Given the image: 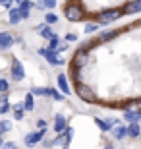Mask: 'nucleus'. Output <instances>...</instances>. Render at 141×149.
I'll return each instance as SVG.
<instances>
[{
  "label": "nucleus",
  "instance_id": "f257e3e1",
  "mask_svg": "<svg viewBox=\"0 0 141 149\" xmlns=\"http://www.w3.org/2000/svg\"><path fill=\"white\" fill-rule=\"evenodd\" d=\"M89 58H91V50L81 43L74 50V56H72V62H70V74H79L89 64Z\"/></svg>",
  "mask_w": 141,
  "mask_h": 149
},
{
  "label": "nucleus",
  "instance_id": "f03ea898",
  "mask_svg": "<svg viewBox=\"0 0 141 149\" xmlns=\"http://www.w3.org/2000/svg\"><path fill=\"white\" fill-rule=\"evenodd\" d=\"M85 8H83L79 2H68V4L64 6V17L68 19V22L72 23H77V22H83L85 19Z\"/></svg>",
  "mask_w": 141,
  "mask_h": 149
},
{
  "label": "nucleus",
  "instance_id": "7ed1b4c3",
  "mask_svg": "<svg viewBox=\"0 0 141 149\" xmlns=\"http://www.w3.org/2000/svg\"><path fill=\"white\" fill-rule=\"evenodd\" d=\"M124 16L126 14L122 8H108V10H103L99 14H95V22L101 23V25H110L112 22H116V19H120Z\"/></svg>",
  "mask_w": 141,
  "mask_h": 149
},
{
  "label": "nucleus",
  "instance_id": "20e7f679",
  "mask_svg": "<svg viewBox=\"0 0 141 149\" xmlns=\"http://www.w3.org/2000/svg\"><path fill=\"white\" fill-rule=\"evenodd\" d=\"M76 95H77L81 101L89 103V105H93V103L97 101V97H95V91H93V89L89 87L85 81H76Z\"/></svg>",
  "mask_w": 141,
  "mask_h": 149
},
{
  "label": "nucleus",
  "instance_id": "39448f33",
  "mask_svg": "<svg viewBox=\"0 0 141 149\" xmlns=\"http://www.w3.org/2000/svg\"><path fill=\"white\" fill-rule=\"evenodd\" d=\"M126 27H118V29H103V31H99L97 35H95V41H97V45H104V43H110V41H114V39L118 37L122 31H124Z\"/></svg>",
  "mask_w": 141,
  "mask_h": 149
},
{
  "label": "nucleus",
  "instance_id": "423d86ee",
  "mask_svg": "<svg viewBox=\"0 0 141 149\" xmlns=\"http://www.w3.org/2000/svg\"><path fill=\"white\" fill-rule=\"evenodd\" d=\"M10 76H12V79L17 81V83L25 79V68H23L22 60H19L17 56H14L12 62H10Z\"/></svg>",
  "mask_w": 141,
  "mask_h": 149
},
{
  "label": "nucleus",
  "instance_id": "0eeeda50",
  "mask_svg": "<svg viewBox=\"0 0 141 149\" xmlns=\"http://www.w3.org/2000/svg\"><path fill=\"white\" fill-rule=\"evenodd\" d=\"M44 136H47V130H35V132H29L25 134V138H23V143H25V147H37L41 141L44 139Z\"/></svg>",
  "mask_w": 141,
  "mask_h": 149
},
{
  "label": "nucleus",
  "instance_id": "6e6552de",
  "mask_svg": "<svg viewBox=\"0 0 141 149\" xmlns=\"http://www.w3.org/2000/svg\"><path fill=\"white\" fill-rule=\"evenodd\" d=\"M43 58L49 62V66H56V68H60V66H64V64H66V58L60 54V52H54V50H49V49H47V52H44Z\"/></svg>",
  "mask_w": 141,
  "mask_h": 149
},
{
  "label": "nucleus",
  "instance_id": "1a4fd4ad",
  "mask_svg": "<svg viewBox=\"0 0 141 149\" xmlns=\"http://www.w3.org/2000/svg\"><path fill=\"white\" fill-rule=\"evenodd\" d=\"M122 118L128 124H141V109H126L122 112Z\"/></svg>",
  "mask_w": 141,
  "mask_h": 149
},
{
  "label": "nucleus",
  "instance_id": "9d476101",
  "mask_svg": "<svg viewBox=\"0 0 141 149\" xmlns=\"http://www.w3.org/2000/svg\"><path fill=\"white\" fill-rule=\"evenodd\" d=\"M95 124L99 126V130L103 134H110L112 128L116 124H120V120H110V118H99V116H95Z\"/></svg>",
  "mask_w": 141,
  "mask_h": 149
},
{
  "label": "nucleus",
  "instance_id": "9b49d317",
  "mask_svg": "<svg viewBox=\"0 0 141 149\" xmlns=\"http://www.w3.org/2000/svg\"><path fill=\"white\" fill-rule=\"evenodd\" d=\"M16 45V37L10 31H0V50H10L12 47Z\"/></svg>",
  "mask_w": 141,
  "mask_h": 149
},
{
  "label": "nucleus",
  "instance_id": "f8f14e48",
  "mask_svg": "<svg viewBox=\"0 0 141 149\" xmlns=\"http://www.w3.org/2000/svg\"><path fill=\"white\" fill-rule=\"evenodd\" d=\"M56 87H58V91H62L66 97L72 95V87H70V81H68V76H66V74H56Z\"/></svg>",
  "mask_w": 141,
  "mask_h": 149
},
{
  "label": "nucleus",
  "instance_id": "ddd939ff",
  "mask_svg": "<svg viewBox=\"0 0 141 149\" xmlns=\"http://www.w3.org/2000/svg\"><path fill=\"white\" fill-rule=\"evenodd\" d=\"M68 126H70V124H68V118H66L62 112H56V114H54V124H52L54 134H62Z\"/></svg>",
  "mask_w": 141,
  "mask_h": 149
},
{
  "label": "nucleus",
  "instance_id": "4468645a",
  "mask_svg": "<svg viewBox=\"0 0 141 149\" xmlns=\"http://www.w3.org/2000/svg\"><path fill=\"white\" fill-rule=\"evenodd\" d=\"M35 31H37V33L41 35L44 41H50L52 37H56V33H54V29H52V25H47V23L35 25Z\"/></svg>",
  "mask_w": 141,
  "mask_h": 149
},
{
  "label": "nucleus",
  "instance_id": "2eb2a0df",
  "mask_svg": "<svg viewBox=\"0 0 141 149\" xmlns=\"http://www.w3.org/2000/svg\"><path fill=\"white\" fill-rule=\"evenodd\" d=\"M17 10L22 12L23 19H29V17H31V12L35 10V6H33L31 0H22V2L17 4Z\"/></svg>",
  "mask_w": 141,
  "mask_h": 149
},
{
  "label": "nucleus",
  "instance_id": "dca6fc26",
  "mask_svg": "<svg viewBox=\"0 0 141 149\" xmlns=\"http://www.w3.org/2000/svg\"><path fill=\"white\" fill-rule=\"evenodd\" d=\"M112 138L114 139H118V141H122V139L128 138V126L126 124H116V126L112 128Z\"/></svg>",
  "mask_w": 141,
  "mask_h": 149
},
{
  "label": "nucleus",
  "instance_id": "f3484780",
  "mask_svg": "<svg viewBox=\"0 0 141 149\" xmlns=\"http://www.w3.org/2000/svg\"><path fill=\"white\" fill-rule=\"evenodd\" d=\"M122 10H124L126 16H130V14H139L141 12V0H131L128 4L122 6Z\"/></svg>",
  "mask_w": 141,
  "mask_h": 149
},
{
  "label": "nucleus",
  "instance_id": "a211bd4d",
  "mask_svg": "<svg viewBox=\"0 0 141 149\" xmlns=\"http://www.w3.org/2000/svg\"><path fill=\"white\" fill-rule=\"evenodd\" d=\"M23 22V16H22V12L17 10V6L16 8H10V12H8V23L10 25H17V23H22Z\"/></svg>",
  "mask_w": 141,
  "mask_h": 149
},
{
  "label": "nucleus",
  "instance_id": "6ab92c4d",
  "mask_svg": "<svg viewBox=\"0 0 141 149\" xmlns=\"http://www.w3.org/2000/svg\"><path fill=\"white\" fill-rule=\"evenodd\" d=\"M35 95L31 93V91H27L25 93V97H23V109H25V112H33L35 111Z\"/></svg>",
  "mask_w": 141,
  "mask_h": 149
},
{
  "label": "nucleus",
  "instance_id": "aec40b11",
  "mask_svg": "<svg viewBox=\"0 0 141 149\" xmlns=\"http://www.w3.org/2000/svg\"><path fill=\"white\" fill-rule=\"evenodd\" d=\"M12 111V105H10V99H8V93H2L0 95V114H8Z\"/></svg>",
  "mask_w": 141,
  "mask_h": 149
},
{
  "label": "nucleus",
  "instance_id": "412c9836",
  "mask_svg": "<svg viewBox=\"0 0 141 149\" xmlns=\"http://www.w3.org/2000/svg\"><path fill=\"white\" fill-rule=\"evenodd\" d=\"M47 97H50L52 101H56V103H60V101L66 99V95L62 93V91H58V87H49V91H47Z\"/></svg>",
  "mask_w": 141,
  "mask_h": 149
},
{
  "label": "nucleus",
  "instance_id": "4be33fe9",
  "mask_svg": "<svg viewBox=\"0 0 141 149\" xmlns=\"http://www.w3.org/2000/svg\"><path fill=\"white\" fill-rule=\"evenodd\" d=\"M128 138L131 139L141 138V124H128Z\"/></svg>",
  "mask_w": 141,
  "mask_h": 149
},
{
  "label": "nucleus",
  "instance_id": "5701e85b",
  "mask_svg": "<svg viewBox=\"0 0 141 149\" xmlns=\"http://www.w3.org/2000/svg\"><path fill=\"white\" fill-rule=\"evenodd\" d=\"M47 49L49 50H54V52H60V47H62V39L58 37V35H56V37H52L50 39V41H47Z\"/></svg>",
  "mask_w": 141,
  "mask_h": 149
},
{
  "label": "nucleus",
  "instance_id": "b1692460",
  "mask_svg": "<svg viewBox=\"0 0 141 149\" xmlns=\"http://www.w3.org/2000/svg\"><path fill=\"white\" fill-rule=\"evenodd\" d=\"M99 29H101V23H97V22H89V23H85V31L87 35H93V33H99Z\"/></svg>",
  "mask_w": 141,
  "mask_h": 149
},
{
  "label": "nucleus",
  "instance_id": "393cba45",
  "mask_svg": "<svg viewBox=\"0 0 141 149\" xmlns=\"http://www.w3.org/2000/svg\"><path fill=\"white\" fill-rule=\"evenodd\" d=\"M12 128H14L12 120H0V136H4V134L12 132Z\"/></svg>",
  "mask_w": 141,
  "mask_h": 149
},
{
  "label": "nucleus",
  "instance_id": "a878e982",
  "mask_svg": "<svg viewBox=\"0 0 141 149\" xmlns=\"http://www.w3.org/2000/svg\"><path fill=\"white\" fill-rule=\"evenodd\" d=\"M29 91H31L35 97H47V91H49V87H39V85H33Z\"/></svg>",
  "mask_w": 141,
  "mask_h": 149
},
{
  "label": "nucleus",
  "instance_id": "bb28decb",
  "mask_svg": "<svg viewBox=\"0 0 141 149\" xmlns=\"http://www.w3.org/2000/svg\"><path fill=\"white\" fill-rule=\"evenodd\" d=\"M44 23H47V25H54V23H58V16H56L54 12H47V14H44Z\"/></svg>",
  "mask_w": 141,
  "mask_h": 149
},
{
  "label": "nucleus",
  "instance_id": "cd10ccee",
  "mask_svg": "<svg viewBox=\"0 0 141 149\" xmlns=\"http://www.w3.org/2000/svg\"><path fill=\"white\" fill-rule=\"evenodd\" d=\"M2 93H10V81L6 77H0V95Z\"/></svg>",
  "mask_w": 141,
  "mask_h": 149
},
{
  "label": "nucleus",
  "instance_id": "c85d7f7f",
  "mask_svg": "<svg viewBox=\"0 0 141 149\" xmlns=\"http://www.w3.org/2000/svg\"><path fill=\"white\" fill-rule=\"evenodd\" d=\"M64 41H66V43H77V41H79V37H77L76 33H66L64 35Z\"/></svg>",
  "mask_w": 141,
  "mask_h": 149
},
{
  "label": "nucleus",
  "instance_id": "c756f323",
  "mask_svg": "<svg viewBox=\"0 0 141 149\" xmlns=\"http://www.w3.org/2000/svg\"><path fill=\"white\" fill-rule=\"evenodd\" d=\"M35 124H37V130H47L49 128V120H44V118H39Z\"/></svg>",
  "mask_w": 141,
  "mask_h": 149
},
{
  "label": "nucleus",
  "instance_id": "7c9ffc66",
  "mask_svg": "<svg viewBox=\"0 0 141 149\" xmlns=\"http://www.w3.org/2000/svg\"><path fill=\"white\" fill-rule=\"evenodd\" d=\"M56 4H58V0H44V8L49 12H52L56 8Z\"/></svg>",
  "mask_w": 141,
  "mask_h": 149
},
{
  "label": "nucleus",
  "instance_id": "2f4dec72",
  "mask_svg": "<svg viewBox=\"0 0 141 149\" xmlns=\"http://www.w3.org/2000/svg\"><path fill=\"white\" fill-rule=\"evenodd\" d=\"M12 112H14V120H17V122H22L25 118V111H12Z\"/></svg>",
  "mask_w": 141,
  "mask_h": 149
},
{
  "label": "nucleus",
  "instance_id": "473e14b6",
  "mask_svg": "<svg viewBox=\"0 0 141 149\" xmlns=\"http://www.w3.org/2000/svg\"><path fill=\"white\" fill-rule=\"evenodd\" d=\"M33 2V6H35V8H37V10H47V8H44V0H31Z\"/></svg>",
  "mask_w": 141,
  "mask_h": 149
},
{
  "label": "nucleus",
  "instance_id": "72a5a7b5",
  "mask_svg": "<svg viewBox=\"0 0 141 149\" xmlns=\"http://www.w3.org/2000/svg\"><path fill=\"white\" fill-rule=\"evenodd\" d=\"M2 149H17V143H16V141H4Z\"/></svg>",
  "mask_w": 141,
  "mask_h": 149
},
{
  "label": "nucleus",
  "instance_id": "f704fd0d",
  "mask_svg": "<svg viewBox=\"0 0 141 149\" xmlns=\"http://www.w3.org/2000/svg\"><path fill=\"white\" fill-rule=\"evenodd\" d=\"M12 111H25V109H23V101L14 103V105H12Z\"/></svg>",
  "mask_w": 141,
  "mask_h": 149
},
{
  "label": "nucleus",
  "instance_id": "c9c22d12",
  "mask_svg": "<svg viewBox=\"0 0 141 149\" xmlns=\"http://www.w3.org/2000/svg\"><path fill=\"white\" fill-rule=\"evenodd\" d=\"M12 2H14V0H0V6H2V8H8V10H10V8H12Z\"/></svg>",
  "mask_w": 141,
  "mask_h": 149
},
{
  "label": "nucleus",
  "instance_id": "e433bc0d",
  "mask_svg": "<svg viewBox=\"0 0 141 149\" xmlns=\"http://www.w3.org/2000/svg\"><path fill=\"white\" fill-rule=\"evenodd\" d=\"M104 149H116V147H114L112 143H108V141H106V143H104Z\"/></svg>",
  "mask_w": 141,
  "mask_h": 149
},
{
  "label": "nucleus",
  "instance_id": "4c0bfd02",
  "mask_svg": "<svg viewBox=\"0 0 141 149\" xmlns=\"http://www.w3.org/2000/svg\"><path fill=\"white\" fill-rule=\"evenodd\" d=\"M50 149H70V147H50Z\"/></svg>",
  "mask_w": 141,
  "mask_h": 149
},
{
  "label": "nucleus",
  "instance_id": "58836bf2",
  "mask_svg": "<svg viewBox=\"0 0 141 149\" xmlns=\"http://www.w3.org/2000/svg\"><path fill=\"white\" fill-rule=\"evenodd\" d=\"M14 2H16V4H19V2H22V0H14Z\"/></svg>",
  "mask_w": 141,
  "mask_h": 149
},
{
  "label": "nucleus",
  "instance_id": "ea45409f",
  "mask_svg": "<svg viewBox=\"0 0 141 149\" xmlns=\"http://www.w3.org/2000/svg\"><path fill=\"white\" fill-rule=\"evenodd\" d=\"M0 149H2V145H0Z\"/></svg>",
  "mask_w": 141,
  "mask_h": 149
}]
</instances>
